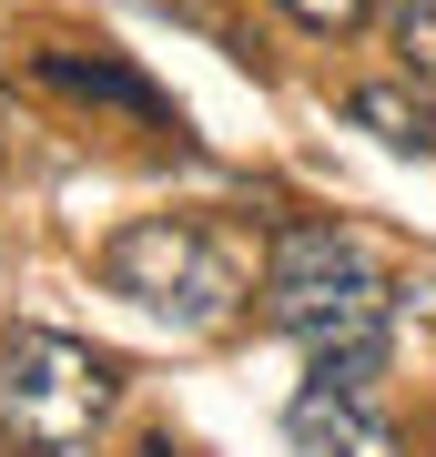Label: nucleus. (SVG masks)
<instances>
[{"label": "nucleus", "mask_w": 436, "mask_h": 457, "mask_svg": "<svg viewBox=\"0 0 436 457\" xmlns=\"http://www.w3.org/2000/svg\"><path fill=\"white\" fill-rule=\"evenodd\" d=\"M284 21H305V31H325V41H345V31H366V11L375 0H275Z\"/></svg>", "instance_id": "8"}, {"label": "nucleus", "mask_w": 436, "mask_h": 457, "mask_svg": "<svg viewBox=\"0 0 436 457\" xmlns=\"http://www.w3.org/2000/svg\"><path fill=\"white\" fill-rule=\"evenodd\" d=\"M102 285L122 305L162 315V326H183V336H213L243 305V264H234V245L203 213H132L112 245H102Z\"/></svg>", "instance_id": "1"}, {"label": "nucleus", "mask_w": 436, "mask_h": 457, "mask_svg": "<svg viewBox=\"0 0 436 457\" xmlns=\"http://www.w3.org/2000/svg\"><path fill=\"white\" fill-rule=\"evenodd\" d=\"M132 457H193V447H183V437H143V447H132Z\"/></svg>", "instance_id": "9"}, {"label": "nucleus", "mask_w": 436, "mask_h": 457, "mask_svg": "<svg viewBox=\"0 0 436 457\" xmlns=\"http://www.w3.org/2000/svg\"><path fill=\"white\" fill-rule=\"evenodd\" d=\"M294 447L305 457H406V437L386 427L375 396H325V386H294Z\"/></svg>", "instance_id": "4"}, {"label": "nucleus", "mask_w": 436, "mask_h": 457, "mask_svg": "<svg viewBox=\"0 0 436 457\" xmlns=\"http://www.w3.org/2000/svg\"><path fill=\"white\" fill-rule=\"evenodd\" d=\"M122 396V366L102 345H81L62 326H11L0 336V437L21 457H71L112 417Z\"/></svg>", "instance_id": "2"}, {"label": "nucleus", "mask_w": 436, "mask_h": 457, "mask_svg": "<svg viewBox=\"0 0 436 457\" xmlns=\"http://www.w3.org/2000/svg\"><path fill=\"white\" fill-rule=\"evenodd\" d=\"M386 264H375L345 224H284L275 234V264H264V315L305 345H356V336H386Z\"/></svg>", "instance_id": "3"}, {"label": "nucleus", "mask_w": 436, "mask_h": 457, "mask_svg": "<svg viewBox=\"0 0 436 457\" xmlns=\"http://www.w3.org/2000/svg\"><path fill=\"white\" fill-rule=\"evenodd\" d=\"M41 82H51V92H81V102H122V112H143V122L173 112V102H162L143 71H122V62H81V51H41Z\"/></svg>", "instance_id": "6"}, {"label": "nucleus", "mask_w": 436, "mask_h": 457, "mask_svg": "<svg viewBox=\"0 0 436 457\" xmlns=\"http://www.w3.org/2000/svg\"><path fill=\"white\" fill-rule=\"evenodd\" d=\"M345 122L375 132L386 153H436V102L406 92V82H356V92H345Z\"/></svg>", "instance_id": "5"}, {"label": "nucleus", "mask_w": 436, "mask_h": 457, "mask_svg": "<svg viewBox=\"0 0 436 457\" xmlns=\"http://www.w3.org/2000/svg\"><path fill=\"white\" fill-rule=\"evenodd\" d=\"M386 41H396L406 82H436V0H386Z\"/></svg>", "instance_id": "7"}]
</instances>
